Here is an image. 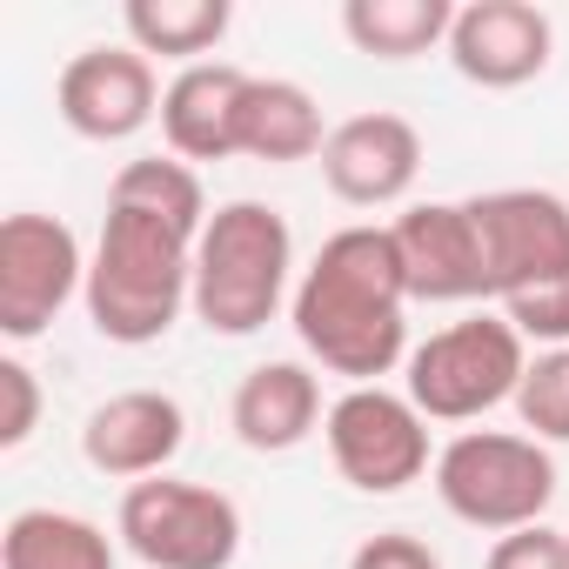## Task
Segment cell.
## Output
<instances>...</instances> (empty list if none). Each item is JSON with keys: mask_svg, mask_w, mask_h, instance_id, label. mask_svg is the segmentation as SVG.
<instances>
[{"mask_svg": "<svg viewBox=\"0 0 569 569\" xmlns=\"http://www.w3.org/2000/svg\"><path fill=\"white\" fill-rule=\"evenodd\" d=\"M482 569H569V536L529 522V529H516V536H496V549H489Z\"/></svg>", "mask_w": 569, "mask_h": 569, "instance_id": "obj_24", "label": "cell"}, {"mask_svg": "<svg viewBox=\"0 0 569 569\" xmlns=\"http://www.w3.org/2000/svg\"><path fill=\"white\" fill-rule=\"evenodd\" d=\"M248 68L234 61H194L168 81L161 94V141L174 161H234L241 154V101H248Z\"/></svg>", "mask_w": 569, "mask_h": 569, "instance_id": "obj_15", "label": "cell"}, {"mask_svg": "<svg viewBox=\"0 0 569 569\" xmlns=\"http://www.w3.org/2000/svg\"><path fill=\"white\" fill-rule=\"evenodd\" d=\"M74 296H88L81 234L54 214H34V208L0 221V336L41 342Z\"/></svg>", "mask_w": 569, "mask_h": 569, "instance_id": "obj_8", "label": "cell"}, {"mask_svg": "<svg viewBox=\"0 0 569 569\" xmlns=\"http://www.w3.org/2000/svg\"><path fill=\"white\" fill-rule=\"evenodd\" d=\"M296 302V234L268 201H221L194 241V322L208 336H254Z\"/></svg>", "mask_w": 569, "mask_h": 569, "instance_id": "obj_3", "label": "cell"}, {"mask_svg": "<svg viewBox=\"0 0 569 569\" xmlns=\"http://www.w3.org/2000/svg\"><path fill=\"white\" fill-rule=\"evenodd\" d=\"M81 302H88V322L101 342H114V349L161 342L181 322V309H194V234L108 201Z\"/></svg>", "mask_w": 569, "mask_h": 569, "instance_id": "obj_2", "label": "cell"}, {"mask_svg": "<svg viewBox=\"0 0 569 569\" xmlns=\"http://www.w3.org/2000/svg\"><path fill=\"white\" fill-rule=\"evenodd\" d=\"M482 261H489V302H516L529 289L569 281V201L549 188H496L469 201Z\"/></svg>", "mask_w": 569, "mask_h": 569, "instance_id": "obj_9", "label": "cell"}, {"mask_svg": "<svg viewBox=\"0 0 569 569\" xmlns=\"http://www.w3.org/2000/svg\"><path fill=\"white\" fill-rule=\"evenodd\" d=\"M161 74L141 48H81L61 81H54V108L81 141H134L148 121H161Z\"/></svg>", "mask_w": 569, "mask_h": 569, "instance_id": "obj_10", "label": "cell"}, {"mask_svg": "<svg viewBox=\"0 0 569 569\" xmlns=\"http://www.w3.org/2000/svg\"><path fill=\"white\" fill-rule=\"evenodd\" d=\"M41 429V382L21 356H0V449H21Z\"/></svg>", "mask_w": 569, "mask_h": 569, "instance_id": "obj_23", "label": "cell"}, {"mask_svg": "<svg viewBox=\"0 0 569 569\" xmlns=\"http://www.w3.org/2000/svg\"><path fill=\"white\" fill-rule=\"evenodd\" d=\"M108 201H114V208H141V214H154V221L194 234V241H201V228H208L201 174H194L188 161H174V154H141V161H128V168L114 174Z\"/></svg>", "mask_w": 569, "mask_h": 569, "instance_id": "obj_21", "label": "cell"}, {"mask_svg": "<svg viewBox=\"0 0 569 569\" xmlns=\"http://www.w3.org/2000/svg\"><path fill=\"white\" fill-rule=\"evenodd\" d=\"M114 542L101 522L74 509H14L0 529V569H114Z\"/></svg>", "mask_w": 569, "mask_h": 569, "instance_id": "obj_18", "label": "cell"}, {"mask_svg": "<svg viewBox=\"0 0 569 569\" xmlns=\"http://www.w3.org/2000/svg\"><path fill=\"white\" fill-rule=\"evenodd\" d=\"M322 442H329L336 476L349 489H362V496H402L409 482H422L436 469V456H429V416L409 396L382 389V382L342 389L329 402V416H322Z\"/></svg>", "mask_w": 569, "mask_h": 569, "instance_id": "obj_7", "label": "cell"}, {"mask_svg": "<svg viewBox=\"0 0 569 569\" xmlns=\"http://www.w3.org/2000/svg\"><path fill=\"white\" fill-rule=\"evenodd\" d=\"M322 382L309 362H261L234 382V402H228V422H234V442L254 449V456H289L302 449L316 429H322Z\"/></svg>", "mask_w": 569, "mask_h": 569, "instance_id": "obj_16", "label": "cell"}, {"mask_svg": "<svg viewBox=\"0 0 569 569\" xmlns=\"http://www.w3.org/2000/svg\"><path fill=\"white\" fill-rule=\"evenodd\" d=\"M436 496L456 522L516 536L556 502V456L549 442L516 429H462L449 449H436Z\"/></svg>", "mask_w": 569, "mask_h": 569, "instance_id": "obj_4", "label": "cell"}, {"mask_svg": "<svg viewBox=\"0 0 569 569\" xmlns=\"http://www.w3.org/2000/svg\"><path fill=\"white\" fill-rule=\"evenodd\" d=\"M349 569H442V556L422 536H409V529H382V536H362L356 542Z\"/></svg>", "mask_w": 569, "mask_h": 569, "instance_id": "obj_25", "label": "cell"}, {"mask_svg": "<svg viewBox=\"0 0 569 569\" xmlns=\"http://www.w3.org/2000/svg\"><path fill=\"white\" fill-rule=\"evenodd\" d=\"M402 369H409L402 396L429 422H476V416L516 402V389L529 376V342L502 316H469V322L436 329L422 349H409Z\"/></svg>", "mask_w": 569, "mask_h": 569, "instance_id": "obj_5", "label": "cell"}, {"mask_svg": "<svg viewBox=\"0 0 569 569\" xmlns=\"http://www.w3.org/2000/svg\"><path fill=\"white\" fill-rule=\"evenodd\" d=\"M562 536H569V529H562Z\"/></svg>", "mask_w": 569, "mask_h": 569, "instance_id": "obj_26", "label": "cell"}, {"mask_svg": "<svg viewBox=\"0 0 569 569\" xmlns=\"http://www.w3.org/2000/svg\"><path fill=\"white\" fill-rule=\"evenodd\" d=\"M114 536L141 569H234L241 509H234V496H221L208 482L148 476L121 496Z\"/></svg>", "mask_w": 569, "mask_h": 569, "instance_id": "obj_6", "label": "cell"}, {"mask_svg": "<svg viewBox=\"0 0 569 569\" xmlns=\"http://www.w3.org/2000/svg\"><path fill=\"white\" fill-rule=\"evenodd\" d=\"M409 281H402V254L396 234L376 221L336 228L316 261L296 281L289 322L302 336V349L329 369L349 376V389L382 382L396 362H409Z\"/></svg>", "mask_w": 569, "mask_h": 569, "instance_id": "obj_1", "label": "cell"}, {"mask_svg": "<svg viewBox=\"0 0 569 569\" xmlns=\"http://www.w3.org/2000/svg\"><path fill=\"white\" fill-rule=\"evenodd\" d=\"M449 68L476 88H529L549 54H556V21L542 8H529V0H469V8H456V28H449Z\"/></svg>", "mask_w": 569, "mask_h": 569, "instance_id": "obj_12", "label": "cell"}, {"mask_svg": "<svg viewBox=\"0 0 569 569\" xmlns=\"http://www.w3.org/2000/svg\"><path fill=\"white\" fill-rule=\"evenodd\" d=\"M389 234L402 254L409 302H489V261L469 201H409Z\"/></svg>", "mask_w": 569, "mask_h": 569, "instance_id": "obj_11", "label": "cell"}, {"mask_svg": "<svg viewBox=\"0 0 569 569\" xmlns=\"http://www.w3.org/2000/svg\"><path fill=\"white\" fill-rule=\"evenodd\" d=\"M422 174V134L402 114H349L342 128H329L322 148V181L336 201L349 208H396L409 201Z\"/></svg>", "mask_w": 569, "mask_h": 569, "instance_id": "obj_14", "label": "cell"}, {"mask_svg": "<svg viewBox=\"0 0 569 569\" xmlns=\"http://www.w3.org/2000/svg\"><path fill=\"white\" fill-rule=\"evenodd\" d=\"M329 128L322 108L302 81H281V74H254L248 101H241V161H268V168H289V161H322Z\"/></svg>", "mask_w": 569, "mask_h": 569, "instance_id": "obj_17", "label": "cell"}, {"mask_svg": "<svg viewBox=\"0 0 569 569\" xmlns=\"http://www.w3.org/2000/svg\"><path fill=\"white\" fill-rule=\"evenodd\" d=\"M121 28H128V48H141L148 61L161 54V61L194 68V61H208L228 41L234 8L228 0H128Z\"/></svg>", "mask_w": 569, "mask_h": 569, "instance_id": "obj_19", "label": "cell"}, {"mask_svg": "<svg viewBox=\"0 0 569 569\" xmlns=\"http://www.w3.org/2000/svg\"><path fill=\"white\" fill-rule=\"evenodd\" d=\"M188 442V409L168 396V389H121L108 402L88 409L81 422V456L94 476H114V482H148V476H168V462L181 456Z\"/></svg>", "mask_w": 569, "mask_h": 569, "instance_id": "obj_13", "label": "cell"}, {"mask_svg": "<svg viewBox=\"0 0 569 569\" xmlns=\"http://www.w3.org/2000/svg\"><path fill=\"white\" fill-rule=\"evenodd\" d=\"M449 0H349L342 8V34L369 61H422L429 48H449Z\"/></svg>", "mask_w": 569, "mask_h": 569, "instance_id": "obj_20", "label": "cell"}, {"mask_svg": "<svg viewBox=\"0 0 569 569\" xmlns=\"http://www.w3.org/2000/svg\"><path fill=\"white\" fill-rule=\"evenodd\" d=\"M516 416H522V436L569 442V349H536L529 356V376L516 389Z\"/></svg>", "mask_w": 569, "mask_h": 569, "instance_id": "obj_22", "label": "cell"}]
</instances>
